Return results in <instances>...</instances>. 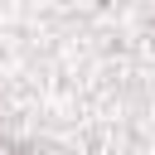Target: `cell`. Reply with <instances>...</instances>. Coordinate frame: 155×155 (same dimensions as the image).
Here are the masks:
<instances>
[{
    "label": "cell",
    "mask_w": 155,
    "mask_h": 155,
    "mask_svg": "<svg viewBox=\"0 0 155 155\" xmlns=\"http://www.w3.org/2000/svg\"><path fill=\"white\" fill-rule=\"evenodd\" d=\"M0 155H29V150H19V145H10V140H0Z\"/></svg>",
    "instance_id": "obj_1"
}]
</instances>
